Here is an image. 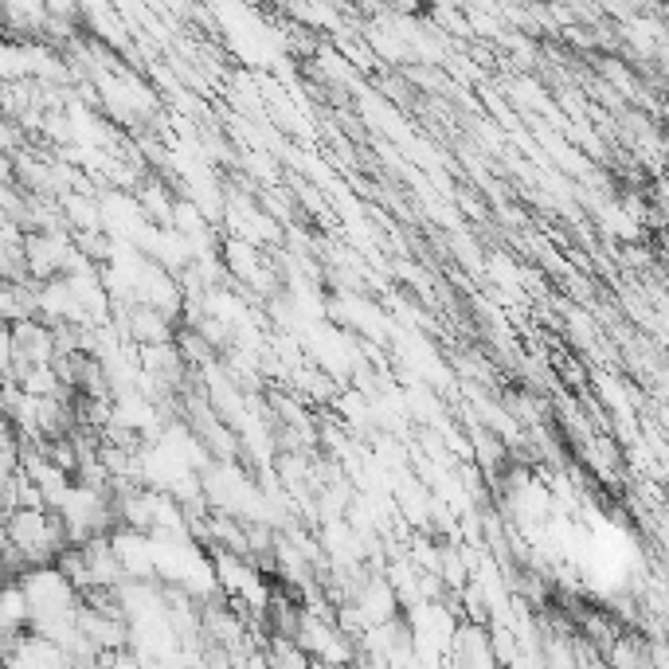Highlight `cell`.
<instances>
[{
    "instance_id": "obj_1",
    "label": "cell",
    "mask_w": 669,
    "mask_h": 669,
    "mask_svg": "<svg viewBox=\"0 0 669 669\" xmlns=\"http://www.w3.org/2000/svg\"><path fill=\"white\" fill-rule=\"evenodd\" d=\"M486 642H490V638H486L478 626H458V634H454L450 646L458 650L454 658H462V662H493V654L486 650Z\"/></svg>"
}]
</instances>
